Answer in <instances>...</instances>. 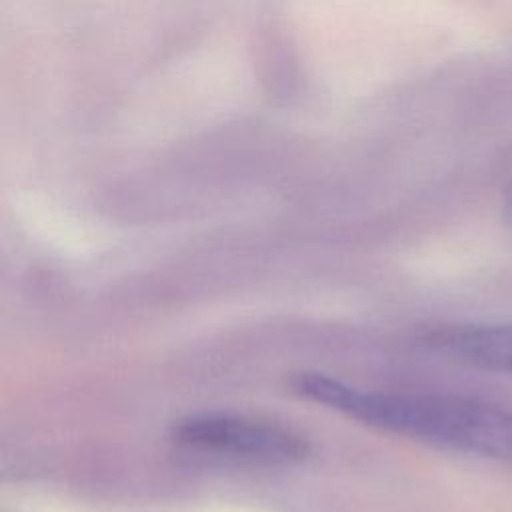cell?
<instances>
[{"instance_id": "obj_1", "label": "cell", "mask_w": 512, "mask_h": 512, "mask_svg": "<svg viewBox=\"0 0 512 512\" xmlns=\"http://www.w3.org/2000/svg\"><path fill=\"white\" fill-rule=\"evenodd\" d=\"M294 390L364 424L426 444L512 462V412L486 402L438 394L356 390L324 374H298Z\"/></svg>"}, {"instance_id": "obj_2", "label": "cell", "mask_w": 512, "mask_h": 512, "mask_svg": "<svg viewBox=\"0 0 512 512\" xmlns=\"http://www.w3.org/2000/svg\"><path fill=\"white\" fill-rule=\"evenodd\" d=\"M174 440L196 450L254 460L294 462L308 454L306 440L270 420L236 414H200L174 426Z\"/></svg>"}, {"instance_id": "obj_3", "label": "cell", "mask_w": 512, "mask_h": 512, "mask_svg": "<svg viewBox=\"0 0 512 512\" xmlns=\"http://www.w3.org/2000/svg\"><path fill=\"white\" fill-rule=\"evenodd\" d=\"M426 342L468 366L512 374V324H464L434 330Z\"/></svg>"}]
</instances>
